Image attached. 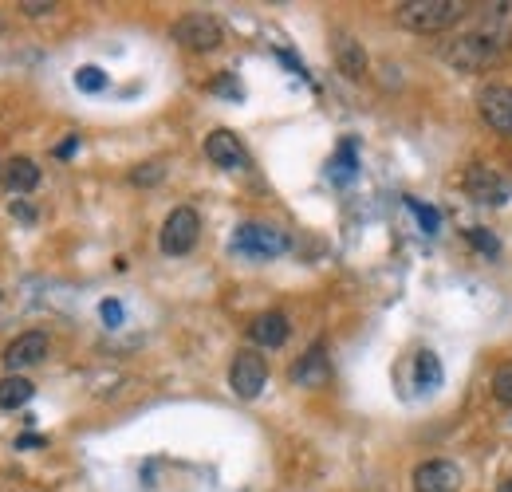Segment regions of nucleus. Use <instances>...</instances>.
<instances>
[{
	"instance_id": "nucleus-11",
	"label": "nucleus",
	"mask_w": 512,
	"mask_h": 492,
	"mask_svg": "<svg viewBox=\"0 0 512 492\" xmlns=\"http://www.w3.org/2000/svg\"><path fill=\"white\" fill-rule=\"evenodd\" d=\"M477 107H481L485 123L512 138V87H485L477 95Z\"/></svg>"
},
{
	"instance_id": "nucleus-22",
	"label": "nucleus",
	"mask_w": 512,
	"mask_h": 492,
	"mask_svg": "<svg viewBox=\"0 0 512 492\" xmlns=\"http://www.w3.org/2000/svg\"><path fill=\"white\" fill-rule=\"evenodd\" d=\"M75 83H79L83 91H103V87H107V75H103L99 67H79V71H75Z\"/></svg>"
},
{
	"instance_id": "nucleus-13",
	"label": "nucleus",
	"mask_w": 512,
	"mask_h": 492,
	"mask_svg": "<svg viewBox=\"0 0 512 492\" xmlns=\"http://www.w3.org/2000/svg\"><path fill=\"white\" fill-rule=\"evenodd\" d=\"M4 185H8V193H28V189H36V185H40V166H36L32 158H12V162L4 166Z\"/></svg>"
},
{
	"instance_id": "nucleus-3",
	"label": "nucleus",
	"mask_w": 512,
	"mask_h": 492,
	"mask_svg": "<svg viewBox=\"0 0 512 492\" xmlns=\"http://www.w3.org/2000/svg\"><path fill=\"white\" fill-rule=\"evenodd\" d=\"M284 248H288V237L280 229H272V225H260V221H245L237 229V237H233V252H241L249 260H272Z\"/></svg>"
},
{
	"instance_id": "nucleus-16",
	"label": "nucleus",
	"mask_w": 512,
	"mask_h": 492,
	"mask_svg": "<svg viewBox=\"0 0 512 492\" xmlns=\"http://www.w3.org/2000/svg\"><path fill=\"white\" fill-rule=\"evenodd\" d=\"M335 60H339V67H343V75L363 79V71H367V52H363L351 36H339V44H335Z\"/></svg>"
},
{
	"instance_id": "nucleus-18",
	"label": "nucleus",
	"mask_w": 512,
	"mask_h": 492,
	"mask_svg": "<svg viewBox=\"0 0 512 492\" xmlns=\"http://www.w3.org/2000/svg\"><path fill=\"white\" fill-rule=\"evenodd\" d=\"M355 170H359V158H355V142L347 138V142L339 146V154L331 158V178L343 185V182H351V178H355Z\"/></svg>"
},
{
	"instance_id": "nucleus-2",
	"label": "nucleus",
	"mask_w": 512,
	"mask_h": 492,
	"mask_svg": "<svg viewBox=\"0 0 512 492\" xmlns=\"http://www.w3.org/2000/svg\"><path fill=\"white\" fill-rule=\"evenodd\" d=\"M505 52L501 48H493L485 36H477L473 28H461L453 40H446V60L453 67H461V71H485V67H493V63L501 60Z\"/></svg>"
},
{
	"instance_id": "nucleus-23",
	"label": "nucleus",
	"mask_w": 512,
	"mask_h": 492,
	"mask_svg": "<svg viewBox=\"0 0 512 492\" xmlns=\"http://www.w3.org/2000/svg\"><path fill=\"white\" fill-rule=\"evenodd\" d=\"M99 315H103L107 327H119V323H123V304H119V300H103Z\"/></svg>"
},
{
	"instance_id": "nucleus-7",
	"label": "nucleus",
	"mask_w": 512,
	"mask_h": 492,
	"mask_svg": "<svg viewBox=\"0 0 512 492\" xmlns=\"http://www.w3.org/2000/svg\"><path fill=\"white\" fill-rule=\"evenodd\" d=\"M465 193L473 197V201H481V205H505L509 201V182L497 174V170H489V166H481V162H473L469 170H465Z\"/></svg>"
},
{
	"instance_id": "nucleus-27",
	"label": "nucleus",
	"mask_w": 512,
	"mask_h": 492,
	"mask_svg": "<svg viewBox=\"0 0 512 492\" xmlns=\"http://www.w3.org/2000/svg\"><path fill=\"white\" fill-rule=\"evenodd\" d=\"M12 209H16V217H20V221H32V217H36V213H32L28 205H20V201H12Z\"/></svg>"
},
{
	"instance_id": "nucleus-26",
	"label": "nucleus",
	"mask_w": 512,
	"mask_h": 492,
	"mask_svg": "<svg viewBox=\"0 0 512 492\" xmlns=\"http://www.w3.org/2000/svg\"><path fill=\"white\" fill-rule=\"evenodd\" d=\"M75 150H79V138L71 134V138H67V142H64V146H60V150H56V154H60V158H71Z\"/></svg>"
},
{
	"instance_id": "nucleus-4",
	"label": "nucleus",
	"mask_w": 512,
	"mask_h": 492,
	"mask_svg": "<svg viewBox=\"0 0 512 492\" xmlns=\"http://www.w3.org/2000/svg\"><path fill=\"white\" fill-rule=\"evenodd\" d=\"M174 40L182 48H190V52H213V48H221L225 32L209 12H190V16H182L174 24Z\"/></svg>"
},
{
	"instance_id": "nucleus-17",
	"label": "nucleus",
	"mask_w": 512,
	"mask_h": 492,
	"mask_svg": "<svg viewBox=\"0 0 512 492\" xmlns=\"http://www.w3.org/2000/svg\"><path fill=\"white\" fill-rule=\"evenodd\" d=\"M414 386H418V390H438V386H442V363H438L434 351H422V355L414 359Z\"/></svg>"
},
{
	"instance_id": "nucleus-9",
	"label": "nucleus",
	"mask_w": 512,
	"mask_h": 492,
	"mask_svg": "<svg viewBox=\"0 0 512 492\" xmlns=\"http://www.w3.org/2000/svg\"><path fill=\"white\" fill-rule=\"evenodd\" d=\"M205 158L221 170H245V162H249V154H245V146L233 130H213L205 138Z\"/></svg>"
},
{
	"instance_id": "nucleus-1",
	"label": "nucleus",
	"mask_w": 512,
	"mask_h": 492,
	"mask_svg": "<svg viewBox=\"0 0 512 492\" xmlns=\"http://www.w3.org/2000/svg\"><path fill=\"white\" fill-rule=\"evenodd\" d=\"M394 16L402 28L418 32V36H438L465 16V4L461 0H406L394 8Z\"/></svg>"
},
{
	"instance_id": "nucleus-29",
	"label": "nucleus",
	"mask_w": 512,
	"mask_h": 492,
	"mask_svg": "<svg viewBox=\"0 0 512 492\" xmlns=\"http://www.w3.org/2000/svg\"><path fill=\"white\" fill-rule=\"evenodd\" d=\"M501 492H512V481H509V485H505V489H501Z\"/></svg>"
},
{
	"instance_id": "nucleus-28",
	"label": "nucleus",
	"mask_w": 512,
	"mask_h": 492,
	"mask_svg": "<svg viewBox=\"0 0 512 492\" xmlns=\"http://www.w3.org/2000/svg\"><path fill=\"white\" fill-rule=\"evenodd\" d=\"M32 445H44V437H36V433H24V437H20V449H32Z\"/></svg>"
},
{
	"instance_id": "nucleus-21",
	"label": "nucleus",
	"mask_w": 512,
	"mask_h": 492,
	"mask_svg": "<svg viewBox=\"0 0 512 492\" xmlns=\"http://www.w3.org/2000/svg\"><path fill=\"white\" fill-rule=\"evenodd\" d=\"M465 237H469V245L477 248V252H485V256H497V252H501V241H497L489 229H469Z\"/></svg>"
},
{
	"instance_id": "nucleus-30",
	"label": "nucleus",
	"mask_w": 512,
	"mask_h": 492,
	"mask_svg": "<svg viewBox=\"0 0 512 492\" xmlns=\"http://www.w3.org/2000/svg\"><path fill=\"white\" fill-rule=\"evenodd\" d=\"M0 178H4V174H0Z\"/></svg>"
},
{
	"instance_id": "nucleus-24",
	"label": "nucleus",
	"mask_w": 512,
	"mask_h": 492,
	"mask_svg": "<svg viewBox=\"0 0 512 492\" xmlns=\"http://www.w3.org/2000/svg\"><path fill=\"white\" fill-rule=\"evenodd\" d=\"M158 178H162V166H158V162H150V166H138V170H134V185H154Z\"/></svg>"
},
{
	"instance_id": "nucleus-15",
	"label": "nucleus",
	"mask_w": 512,
	"mask_h": 492,
	"mask_svg": "<svg viewBox=\"0 0 512 492\" xmlns=\"http://www.w3.org/2000/svg\"><path fill=\"white\" fill-rule=\"evenodd\" d=\"M36 386L24 374H4L0 378V410H20L24 402H32Z\"/></svg>"
},
{
	"instance_id": "nucleus-6",
	"label": "nucleus",
	"mask_w": 512,
	"mask_h": 492,
	"mask_svg": "<svg viewBox=\"0 0 512 492\" xmlns=\"http://www.w3.org/2000/svg\"><path fill=\"white\" fill-rule=\"evenodd\" d=\"M264 382H268V363H264V355H260V351H237V355H233V367H229V386H233V394L245 398V402H253L256 394L264 390Z\"/></svg>"
},
{
	"instance_id": "nucleus-5",
	"label": "nucleus",
	"mask_w": 512,
	"mask_h": 492,
	"mask_svg": "<svg viewBox=\"0 0 512 492\" xmlns=\"http://www.w3.org/2000/svg\"><path fill=\"white\" fill-rule=\"evenodd\" d=\"M197 233H201V217L193 213L190 205H182V209H174V213L166 217L158 245H162L166 256H186V252L197 245Z\"/></svg>"
},
{
	"instance_id": "nucleus-14",
	"label": "nucleus",
	"mask_w": 512,
	"mask_h": 492,
	"mask_svg": "<svg viewBox=\"0 0 512 492\" xmlns=\"http://www.w3.org/2000/svg\"><path fill=\"white\" fill-rule=\"evenodd\" d=\"M292 378H296L300 386H323V382H327V355H323V343H316V347L296 363Z\"/></svg>"
},
{
	"instance_id": "nucleus-12",
	"label": "nucleus",
	"mask_w": 512,
	"mask_h": 492,
	"mask_svg": "<svg viewBox=\"0 0 512 492\" xmlns=\"http://www.w3.org/2000/svg\"><path fill=\"white\" fill-rule=\"evenodd\" d=\"M249 339H253L256 347H284L288 343V319L280 315V311H264V315H256L253 327H249Z\"/></svg>"
},
{
	"instance_id": "nucleus-20",
	"label": "nucleus",
	"mask_w": 512,
	"mask_h": 492,
	"mask_svg": "<svg viewBox=\"0 0 512 492\" xmlns=\"http://www.w3.org/2000/svg\"><path fill=\"white\" fill-rule=\"evenodd\" d=\"M493 398L512 406V363L497 367V374H493Z\"/></svg>"
},
{
	"instance_id": "nucleus-19",
	"label": "nucleus",
	"mask_w": 512,
	"mask_h": 492,
	"mask_svg": "<svg viewBox=\"0 0 512 492\" xmlns=\"http://www.w3.org/2000/svg\"><path fill=\"white\" fill-rule=\"evenodd\" d=\"M406 209L418 217V225H422V233H438L442 229V217H438V209H430V205H422V201H414V197H406Z\"/></svg>"
},
{
	"instance_id": "nucleus-8",
	"label": "nucleus",
	"mask_w": 512,
	"mask_h": 492,
	"mask_svg": "<svg viewBox=\"0 0 512 492\" xmlns=\"http://www.w3.org/2000/svg\"><path fill=\"white\" fill-rule=\"evenodd\" d=\"M44 359H48V335L44 331H28V335H20V339H12L4 347V367H8V374H20V370L36 367Z\"/></svg>"
},
{
	"instance_id": "nucleus-10",
	"label": "nucleus",
	"mask_w": 512,
	"mask_h": 492,
	"mask_svg": "<svg viewBox=\"0 0 512 492\" xmlns=\"http://www.w3.org/2000/svg\"><path fill=\"white\" fill-rule=\"evenodd\" d=\"M461 469L453 461H422L414 469V492H457Z\"/></svg>"
},
{
	"instance_id": "nucleus-25",
	"label": "nucleus",
	"mask_w": 512,
	"mask_h": 492,
	"mask_svg": "<svg viewBox=\"0 0 512 492\" xmlns=\"http://www.w3.org/2000/svg\"><path fill=\"white\" fill-rule=\"evenodd\" d=\"M20 8H24L28 16H44V12H52L56 4H32V0H28V4H20Z\"/></svg>"
}]
</instances>
